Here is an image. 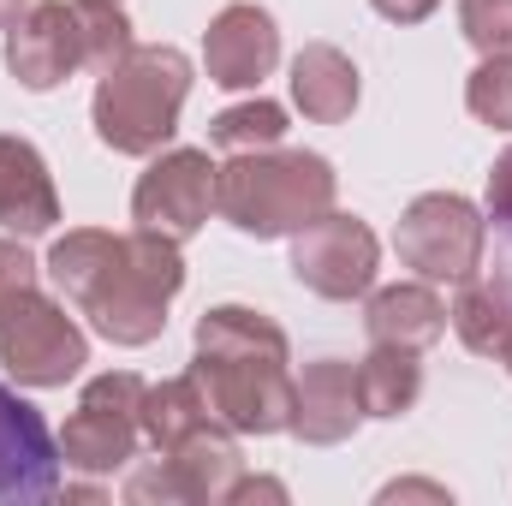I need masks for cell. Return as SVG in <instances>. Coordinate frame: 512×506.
<instances>
[{
    "label": "cell",
    "instance_id": "cell-1",
    "mask_svg": "<svg viewBox=\"0 0 512 506\" xmlns=\"http://www.w3.org/2000/svg\"><path fill=\"white\" fill-rule=\"evenodd\" d=\"M54 286L90 316V328L114 346H149L167 328V304L185 286V256L161 233H102L72 227L48 251Z\"/></svg>",
    "mask_w": 512,
    "mask_h": 506
},
{
    "label": "cell",
    "instance_id": "cell-2",
    "mask_svg": "<svg viewBox=\"0 0 512 506\" xmlns=\"http://www.w3.org/2000/svg\"><path fill=\"white\" fill-rule=\"evenodd\" d=\"M292 346L286 334L245 304H215L197 322V364L209 411L233 435H280L292 429Z\"/></svg>",
    "mask_w": 512,
    "mask_h": 506
},
{
    "label": "cell",
    "instance_id": "cell-3",
    "mask_svg": "<svg viewBox=\"0 0 512 506\" xmlns=\"http://www.w3.org/2000/svg\"><path fill=\"white\" fill-rule=\"evenodd\" d=\"M334 167L328 155L310 149H245L227 167H215V209L227 227H239L245 239H286L304 233L316 215L334 209Z\"/></svg>",
    "mask_w": 512,
    "mask_h": 506
},
{
    "label": "cell",
    "instance_id": "cell-4",
    "mask_svg": "<svg viewBox=\"0 0 512 506\" xmlns=\"http://www.w3.org/2000/svg\"><path fill=\"white\" fill-rule=\"evenodd\" d=\"M185 96H191V60L167 42H131L96 84L90 102L96 137L114 155H155L179 131Z\"/></svg>",
    "mask_w": 512,
    "mask_h": 506
},
{
    "label": "cell",
    "instance_id": "cell-5",
    "mask_svg": "<svg viewBox=\"0 0 512 506\" xmlns=\"http://www.w3.org/2000/svg\"><path fill=\"white\" fill-rule=\"evenodd\" d=\"M0 364L18 387H66L90 364V340L66 316V304L30 286L0 304Z\"/></svg>",
    "mask_w": 512,
    "mask_h": 506
},
{
    "label": "cell",
    "instance_id": "cell-6",
    "mask_svg": "<svg viewBox=\"0 0 512 506\" xmlns=\"http://www.w3.org/2000/svg\"><path fill=\"white\" fill-rule=\"evenodd\" d=\"M483 245H489V221L459 191H423L393 227L399 262L417 268L423 280H453V286L471 280L483 268Z\"/></svg>",
    "mask_w": 512,
    "mask_h": 506
},
{
    "label": "cell",
    "instance_id": "cell-7",
    "mask_svg": "<svg viewBox=\"0 0 512 506\" xmlns=\"http://www.w3.org/2000/svg\"><path fill=\"white\" fill-rule=\"evenodd\" d=\"M245 477L239 441L227 423H203L179 447H167L155 465L126 477V501H161V506H227Z\"/></svg>",
    "mask_w": 512,
    "mask_h": 506
},
{
    "label": "cell",
    "instance_id": "cell-8",
    "mask_svg": "<svg viewBox=\"0 0 512 506\" xmlns=\"http://www.w3.org/2000/svg\"><path fill=\"white\" fill-rule=\"evenodd\" d=\"M143 387L149 381L131 370H108L78 393V411L60 429V459L72 471L108 477V471L131 465V453L143 441Z\"/></svg>",
    "mask_w": 512,
    "mask_h": 506
},
{
    "label": "cell",
    "instance_id": "cell-9",
    "mask_svg": "<svg viewBox=\"0 0 512 506\" xmlns=\"http://www.w3.org/2000/svg\"><path fill=\"white\" fill-rule=\"evenodd\" d=\"M376 262H382V245H376V233L358 215L328 209L304 233H292V274L316 298H340V304L364 298L376 286Z\"/></svg>",
    "mask_w": 512,
    "mask_h": 506
},
{
    "label": "cell",
    "instance_id": "cell-10",
    "mask_svg": "<svg viewBox=\"0 0 512 506\" xmlns=\"http://www.w3.org/2000/svg\"><path fill=\"white\" fill-rule=\"evenodd\" d=\"M215 209V161L203 149H167L149 161V173L131 191V221L143 233H161L173 245L197 239Z\"/></svg>",
    "mask_w": 512,
    "mask_h": 506
},
{
    "label": "cell",
    "instance_id": "cell-11",
    "mask_svg": "<svg viewBox=\"0 0 512 506\" xmlns=\"http://www.w3.org/2000/svg\"><path fill=\"white\" fill-rule=\"evenodd\" d=\"M60 495V441L42 411L0 381V506H36Z\"/></svg>",
    "mask_w": 512,
    "mask_h": 506
},
{
    "label": "cell",
    "instance_id": "cell-12",
    "mask_svg": "<svg viewBox=\"0 0 512 506\" xmlns=\"http://www.w3.org/2000/svg\"><path fill=\"white\" fill-rule=\"evenodd\" d=\"M84 66V30L78 6L66 0H36L12 30H6V72L24 90H54Z\"/></svg>",
    "mask_w": 512,
    "mask_h": 506
},
{
    "label": "cell",
    "instance_id": "cell-13",
    "mask_svg": "<svg viewBox=\"0 0 512 506\" xmlns=\"http://www.w3.org/2000/svg\"><path fill=\"white\" fill-rule=\"evenodd\" d=\"M280 60V30L274 18L251 6V0H233L215 12V24L203 30V66H209V84L221 90H251L274 72Z\"/></svg>",
    "mask_w": 512,
    "mask_h": 506
},
{
    "label": "cell",
    "instance_id": "cell-14",
    "mask_svg": "<svg viewBox=\"0 0 512 506\" xmlns=\"http://www.w3.org/2000/svg\"><path fill=\"white\" fill-rule=\"evenodd\" d=\"M364 423L358 405V370L346 358H316L292 381V435L304 447H340Z\"/></svg>",
    "mask_w": 512,
    "mask_h": 506
},
{
    "label": "cell",
    "instance_id": "cell-15",
    "mask_svg": "<svg viewBox=\"0 0 512 506\" xmlns=\"http://www.w3.org/2000/svg\"><path fill=\"white\" fill-rule=\"evenodd\" d=\"M54 221H60V191L48 179V161L36 155V143L0 131V227L18 239H36Z\"/></svg>",
    "mask_w": 512,
    "mask_h": 506
},
{
    "label": "cell",
    "instance_id": "cell-16",
    "mask_svg": "<svg viewBox=\"0 0 512 506\" xmlns=\"http://www.w3.org/2000/svg\"><path fill=\"white\" fill-rule=\"evenodd\" d=\"M364 328H370L376 346H411V352H423V346H435V340L447 334V304L435 298L429 280L382 286V292H370V304H364Z\"/></svg>",
    "mask_w": 512,
    "mask_h": 506
},
{
    "label": "cell",
    "instance_id": "cell-17",
    "mask_svg": "<svg viewBox=\"0 0 512 506\" xmlns=\"http://www.w3.org/2000/svg\"><path fill=\"white\" fill-rule=\"evenodd\" d=\"M292 102H298V114L316 120V126L352 120V108H358V66H352L334 42L298 48V60H292Z\"/></svg>",
    "mask_w": 512,
    "mask_h": 506
},
{
    "label": "cell",
    "instance_id": "cell-18",
    "mask_svg": "<svg viewBox=\"0 0 512 506\" xmlns=\"http://www.w3.org/2000/svg\"><path fill=\"white\" fill-rule=\"evenodd\" d=\"M203 423H221V417L209 411L197 376H173V381H161V387H143V441H149L155 453L179 447V441L197 435Z\"/></svg>",
    "mask_w": 512,
    "mask_h": 506
},
{
    "label": "cell",
    "instance_id": "cell-19",
    "mask_svg": "<svg viewBox=\"0 0 512 506\" xmlns=\"http://www.w3.org/2000/svg\"><path fill=\"white\" fill-rule=\"evenodd\" d=\"M423 393V364L411 346H376L358 364V405L364 417H405Z\"/></svg>",
    "mask_w": 512,
    "mask_h": 506
},
{
    "label": "cell",
    "instance_id": "cell-20",
    "mask_svg": "<svg viewBox=\"0 0 512 506\" xmlns=\"http://www.w3.org/2000/svg\"><path fill=\"white\" fill-rule=\"evenodd\" d=\"M447 322H453V334L477 352V358H495L501 346H507L512 334V286H489V280H459V298H453V310H447Z\"/></svg>",
    "mask_w": 512,
    "mask_h": 506
},
{
    "label": "cell",
    "instance_id": "cell-21",
    "mask_svg": "<svg viewBox=\"0 0 512 506\" xmlns=\"http://www.w3.org/2000/svg\"><path fill=\"white\" fill-rule=\"evenodd\" d=\"M280 137H286V108L268 102V96L239 102V108H227V114L209 120V143H215V149H233V155H245V149H274Z\"/></svg>",
    "mask_w": 512,
    "mask_h": 506
},
{
    "label": "cell",
    "instance_id": "cell-22",
    "mask_svg": "<svg viewBox=\"0 0 512 506\" xmlns=\"http://www.w3.org/2000/svg\"><path fill=\"white\" fill-rule=\"evenodd\" d=\"M72 6H78V30H84V66L108 72L131 48V18L108 0H72Z\"/></svg>",
    "mask_w": 512,
    "mask_h": 506
},
{
    "label": "cell",
    "instance_id": "cell-23",
    "mask_svg": "<svg viewBox=\"0 0 512 506\" xmlns=\"http://www.w3.org/2000/svg\"><path fill=\"white\" fill-rule=\"evenodd\" d=\"M465 108L495 131H512V54H489L465 78Z\"/></svg>",
    "mask_w": 512,
    "mask_h": 506
},
{
    "label": "cell",
    "instance_id": "cell-24",
    "mask_svg": "<svg viewBox=\"0 0 512 506\" xmlns=\"http://www.w3.org/2000/svg\"><path fill=\"white\" fill-rule=\"evenodd\" d=\"M459 30L483 60L512 54V0H459Z\"/></svg>",
    "mask_w": 512,
    "mask_h": 506
},
{
    "label": "cell",
    "instance_id": "cell-25",
    "mask_svg": "<svg viewBox=\"0 0 512 506\" xmlns=\"http://www.w3.org/2000/svg\"><path fill=\"white\" fill-rule=\"evenodd\" d=\"M30 286H36V256L24 251L18 239H0V304L30 292Z\"/></svg>",
    "mask_w": 512,
    "mask_h": 506
},
{
    "label": "cell",
    "instance_id": "cell-26",
    "mask_svg": "<svg viewBox=\"0 0 512 506\" xmlns=\"http://www.w3.org/2000/svg\"><path fill=\"white\" fill-rule=\"evenodd\" d=\"M489 221L512 227V149L489 167Z\"/></svg>",
    "mask_w": 512,
    "mask_h": 506
},
{
    "label": "cell",
    "instance_id": "cell-27",
    "mask_svg": "<svg viewBox=\"0 0 512 506\" xmlns=\"http://www.w3.org/2000/svg\"><path fill=\"white\" fill-rule=\"evenodd\" d=\"M370 6H376L382 18H393V24H423L441 0H370Z\"/></svg>",
    "mask_w": 512,
    "mask_h": 506
},
{
    "label": "cell",
    "instance_id": "cell-28",
    "mask_svg": "<svg viewBox=\"0 0 512 506\" xmlns=\"http://www.w3.org/2000/svg\"><path fill=\"white\" fill-rule=\"evenodd\" d=\"M411 495H423V501H453L441 483H387L382 489V501H411Z\"/></svg>",
    "mask_w": 512,
    "mask_h": 506
},
{
    "label": "cell",
    "instance_id": "cell-29",
    "mask_svg": "<svg viewBox=\"0 0 512 506\" xmlns=\"http://www.w3.org/2000/svg\"><path fill=\"white\" fill-rule=\"evenodd\" d=\"M286 501V489L280 483H268V477H239V489H233V501Z\"/></svg>",
    "mask_w": 512,
    "mask_h": 506
},
{
    "label": "cell",
    "instance_id": "cell-30",
    "mask_svg": "<svg viewBox=\"0 0 512 506\" xmlns=\"http://www.w3.org/2000/svg\"><path fill=\"white\" fill-rule=\"evenodd\" d=\"M24 12H30V0H0V30H12Z\"/></svg>",
    "mask_w": 512,
    "mask_h": 506
},
{
    "label": "cell",
    "instance_id": "cell-31",
    "mask_svg": "<svg viewBox=\"0 0 512 506\" xmlns=\"http://www.w3.org/2000/svg\"><path fill=\"white\" fill-rule=\"evenodd\" d=\"M495 358H501V364H507V376H512V334H507V346H501V352H495Z\"/></svg>",
    "mask_w": 512,
    "mask_h": 506
},
{
    "label": "cell",
    "instance_id": "cell-32",
    "mask_svg": "<svg viewBox=\"0 0 512 506\" xmlns=\"http://www.w3.org/2000/svg\"><path fill=\"white\" fill-rule=\"evenodd\" d=\"M108 6H120V0H108Z\"/></svg>",
    "mask_w": 512,
    "mask_h": 506
}]
</instances>
